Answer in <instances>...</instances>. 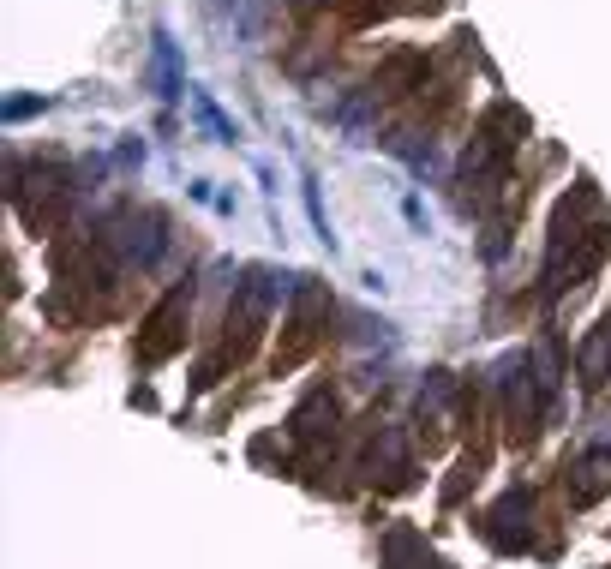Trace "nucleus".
<instances>
[{"label":"nucleus","mask_w":611,"mask_h":569,"mask_svg":"<svg viewBox=\"0 0 611 569\" xmlns=\"http://www.w3.org/2000/svg\"><path fill=\"white\" fill-rule=\"evenodd\" d=\"M168 222L156 216V210H126V216H114V252L126 258V264H138V270H150L156 258H162V246H168V234H162Z\"/></svg>","instance_id":"4"},{"label":"nucleus","mask_w":611,"mask_h":569,"mask_svg":"<svg viewBox=\"0 0 611 569\" xmlns=\"http://www.w3.org/2000/svg\"><path fill=\"white\" fill-rule=\"evenodd\" d=\"M498 390H504V426H510V444H534L540 414L552 408L546 384L534 378V360H528V354H510V360L498 366Z\"/></svg>","instance_id":"2"},{"label":"nucleus","mask_w":611,"mask_h":569,"mask_svg":"<svg viewBox=\"0 0 611 569\" xmlns=\"http://www.w3.org/2000/svg\"><path fill=\"white\" fill-rule=\"evenodd\" d=\"M300 192H306V216H312L318 240H324V246H336V234H330V222H324V198H318V180L306 174V180H300Z\"/></svg>","instance_id":"9"},{"label":"nucleus","mask_w":611,"mask_h":569,"mask_svg":"<svg viewBox=\"0 0 611 569\" xmlns=\"http://www.w3.org/2000/svg\"><path fill=\"white\" fill-rule=\"evenodd\" d=\"M156 78H162V96H180V78H174V48H168V36H156Z\"/></svg>","instance_id":"10"},{"label":"nucleus","mask_w":611,"mask_h":569,"mask_svg":"<svg viewBox=\"0 0 611 569\" xmlns=\"http://www.w3.org/2000/svg\"><path fill=\"white\" fill-rule=\"evenodd\" d=\"M324 432H336V396H330V390H312V396L294 408V420H288V438L312 444V438H324Z\"/></svg>","instance_id":"5"},{"label":"nucleus","mask_w":611,"mask_h":569,"mask_svg":"<svg viewBox=\"0 0 611 569\" xmlns=\"http://www.w3.org/2000/svg\"><path fill=\"white\" fill-rule=\"evenodd\" d=\"M606 372H611V312L600 318V330L582 342V384H588V390H600V384H606Z\"/></svg>","instance_id":"6"},{"label":"nucleus","mask_w":611,"mask_h":569,"mask_svg":"<svg viewBox=\"0 0 611 569\" xmlns=\"http://www.w3.org/2000/svg\"><path fill=\"white\" fill-rule=\"evenodd\" d=\"M186 312H192V282H180V288H168V294L156 300V312H150L144 330H138V360H144V366H162V360L186 342Z\"/></svg>","instance_id":"3"},{"label":"nucleus","mask_w":611,"mask_h":569,"mask_svg":"<svg viewBox=\"0 0 611 569\" xmlns=\"http://www.w3.org/2000/svg\"><path fill=\"white\" fill-rule=\"evenodd\" d=\"M186 102L198 108V120H204V132H210L216 144H240V126H234V120H228V114L216 108V96H210V90H198V84H186Z\"/></svg>","instance_id":"8"},{"label":"nucleus","mask_w":611,"mask_h":569,"mask_svg":"<svg viewBox=\"0 0 611 569\" xmlns=\"http://www.w3.org/2000/svg\"><path fill=\"white\" fill-rule=\"evenodd\" d=\"M522 132H528V120H522L510 102H498V108L480 120V132H474V144H468V156H462V204H468V210H486V204L510 186V156H516Z\"/></svg>","instance_id":"1"},{"label":"nucleus","mask_w":611,"mask_h":569,"mask_svg":"<svg viewBox=\"0 0 611 569\" xmlns=\"http://www.w3.org/2000/svg\"><path fill=\"white\" fill-rule=\"evenodd\" d=\"M402 216H408V222H414V228L426 234V204H420V198H408V204H402Z\"/></svg>","instance_id":"12"},{"label":"nucleus","mask_w":611,"mask_h":569,"mask_svg":"<svg viewBox=\"0 0 611 569\" xmlns=\"http://www.w3.org/2000/svg\"><path fill=\"white\" fill-rule=\"evenodd\" d=\"M606 486H611V450H588V456L576 462V492H570V498H576V504H594Z\"/></svg>","instance_id":"7"},{"label":"nucleus","mask_w":611,"mask_h":569,"mask_svg":"<svg viewBox=\"0 0 611 569\" xmlns=\"http://www.w3.org/2000/svg\"><path fill=\"white\" fill-rule=\"evenodd\" d=\"M36 108H48V102H42V96H12L0 114H6V126H12V120H24V114H36Z\"/></svg>","instance_id":"11"}]
</instances>
